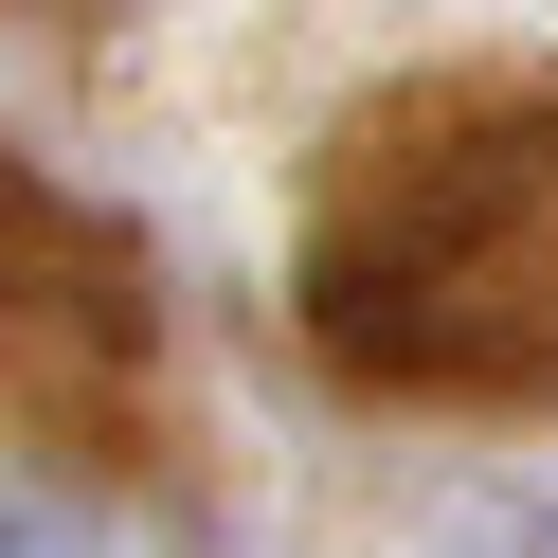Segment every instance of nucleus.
<instances>
[{
    "label": "nucleus",
    "instance_id": "1",
    "mask_svg": "<svg viewBox=\"0 0 558 558\" xmlns=\"http://www.w3.org/2000/svg\"><path fill=\"white\" fill-rule=\"evenodd\" d=\"M306 325L378 397H541L558 378V162L342 181L306 253Z\"/></svg>",
    "mask_w": 558,
    "mask_h": 558
},
{
    "label": "nucleus",
    "instance_id": "2",
    "mask_svg": "<svg viewBox=\"0 0 558 558\" xmlns=\"http://www.w3.org/2000/svg\"><path fill=\"white\" fill-rule=\"evenodd\" d=\"M73 361H145V270L37 181H0V414H54Z\"/></svg>",
    "mask_w": 558,
    "mask_h": 558
},
{
    "label": "nucleus",
    "instance_id": "3",
    "mask_svg": "<svg viewBox=\"0 0 558 558\" xmlns=\"http://www.w3.org/2000/svg\"><path fill=\"white\" fill-rule=\"evenodd\" d=\"M0 558H109V541H90L54 486H0Z\"/></svg>",
    "mask_w": 558,
    "mask_h": 558
},
{
    "label": "nucleus",
    "instance_id": "4",
    "mask_svg": "<svg viewBox=\"0 0 558 558\" xmlns=\"http://www.w3.org/2000/svg\"><path fill=\"white\" fill-rule=\"evenodd\" d=\"M469 558H558V522L541 505H469Z\"/></svg>",
    "mask_w": 558,
    "mask_h": 558
}]
</instances>
